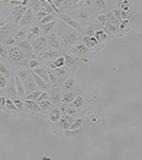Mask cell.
Instances as JSON below:
<instances>
[{
    "mask_svg": "<svg viewBox=\"0 0 142 160\" xmlns=\"http://www.w3.org/2000/svg\"><path fill=\"white\" fill-rule=\"evenodd\" d=\"M55 30L57 36H58V41H60V46H61V51H67L68 48L74 46L77 43H81V39H83V33L79 32V30L73 29V28L64 25V23H60L58 29H54Z\"/></svg>",
    "mask_w": 142,
    "mask_h": 160,
    "instance_id": "6da1fadb",
    "label": "cell"
},
{
    "mask_svg": "<svg viewBox=\"0 0 142 160\" xmlns=\"http://www.w3.org/2000/svg\"><path fill=\"white\" fill-rule=\"evenodd\" d=\"M15 26L10 9H8L4 4H0V41L8 36H15Z\"/></svg>",
    "mask_w": 142,
    "mask_h": 160,
    "instance_id": "7a4b0ae2",
    "label": "cell"
},
{
    "mask_svg": "<svg viewBox=\"0 0 142 160\" xmlns=\"http://www.w3.org/2000/svg\"><path fill=\"white\" fill-rule=\"evenodd\" d=\"M67 15H70L74 20H77V22L83 26V29H84L86 26L91 25V19H93L94 13L90 10V8H84V9L80 8V9H75V10L67 13Z\"/></svg>",
    "mask_w": 142,
    "mask_h": 160,
    "instance_id": "3957f363",
    "label": "cell"
},
{
    "mask_svg": "<svg viewBox=\"0 0 142 160\" xmlns=\"http://www.w3.org/2000/svg\"><path fill=\"white\" fill-rule=\"evenodd\" d=\"M8 61L13 65L15 68H26L28 65V58H25V55L22 53V51L16 46H12L9 48V52H8Z\"/></svg>",
    "mask_w": 142,
    "mask_h": 160,
    "instance_id": "277c9868",
    "label": "cell"
},
{
    "mask_svg": "<svg viewBox=\"0 0 142 160\" xmlns=\"http://www.w3.org/2000/svg\"><path fill=\"white\" fill-rule=\"evenodd\" d=\"M63 56H64V65L70 69L71 74H75L77 68L81 65L83 62H86L84 58H80V56H74L71 53H67V52H63Z\"/></svg>",
    "mask_w": 142,
    "mask_h": 160,
    "instance_id": "5b68a950",
    "label": "cell"
},
{
    "mask_svg": "<svg viewBox=\"0 0 142 160\" xmlns=\"http://www.w3.org/2000/svg\"><path fill=\"white\" fill-rule=\"evenodd\" d=\"M58 20H60L61 23H64V25H67V26H70V28H73V29L81 32V33H83V30H84L81 25H80L77 20H74L70 15H67V13H58Z\"/></svg>",
    "mask_w": 142,
    "mask_h": 160,
    "instance_id": "8992f818",
    "label": "cell"
},
{
    "mask_svg": "<svg viewBox=\"0 0 142 160\" xmlns=\"http://www.w3.org/2000/svg\"><path fill=\"white\" fill-rule=\"evenodd\" d=\"M38 23H39V22H38L36 18H35L32 9L28 8L26 12H25V15H23L22 19H20L19 25H20L22 28H30V26H34V25H38Z\"/></svg>",
    "mask_w": 142,
    "mask_h": 160,
    "instance_id": "52a82bcc",
    "label": "cell"
},
{
    "mask_svg": "<svg viewBox=\"0 0 142 160\" xmlns=\"http://www.w3.org/2000/svg\"><path fill=\"white\" fill-rule=\"evenodd\" d=\"M30 45H32V49H34L35 55H41L44 51H46V45H48V42H46V38L45 36H36L35 38V41Z\"/></svg>",
    "mask_w": 142,
    "mask_h": 160,
    "instance_id": "ba28073f",
    "label": "cell"
},
{
    "mask_svg": "<svg viewBox=\"0 0 142 160\" xmlns=\"http://www.w3.org/2000/svg\"><path fill=\"white\" fill-rule=\"evenodd\" d=\"M63 55V51H58V49H46V51H44V52L39 55V62H51V61L57 59L58 56Z\"/></svg>",
    "mask_w": 142,
    "mask_h": 160,
    "instance_id": "9c48e42d",
    "label": "cell"
},
{
    "mask_svg": "<svg viewBox=\"0 0 142 160\" xmlns=\"http://www.w3.org/2000/svg\"><path fill=\"white\" fill-rule=\"evenodd\" d=\"M64 52H67V53H71V55H74V56H80V58H84V56L89 55V48H87L86 45H83V43H77L74 45V46H71V48H68L67 51H64Z\"/></svg>",
    "mask_w": 142,
    "mask_h": 160,
    "instance_id": "30bf717a",
    "label": "cell"
},
{
    "mask_svg": "<svg viewBox=\"0 0 142 160\" xmlns=\"http://www.w3.org/2000/svg\"><path fill=\"white\" fill-rule=\"evenodd\" d=\"M80 8H83V0H64L60 13H70Z\"/></svg>",
    "mask_w": 142,
    "mask_h": 160,
    "instance_id": "8fae6325",
    "label": "cell"
},
{
    "mask_svg": "<svg viewBox=\"0 0 142 160\" xmlns=\"http://www.w3.org/2000/svg\"><path fill=\"white\" fill-rule=\"evenodd\" d=\"M81 43L86 45L87 48H89V51H93V52H96V51H100V49L103 48V45L99 43L97 39H96L94 36H86V35H83Z\"/></svg>",
    "mask_w": 142,
    "mask_h": 160,
    "instance_id": "7c38bea8",
    "label": "cell"
},
{
    "mask_svg": "<svg viewBox=\"0 0 142 160\" xmlns=\"http://www.w3.org/2000/svg\"><path fill=\"white\" fill-rule=\"evenodd\" d=\"M18 48L22 51V53L25 55V58H28V59L36 58V55L34 53V49H32V45H30L28 41H19L18 42Z\"/></svg>",
    "mask_w": 142,
    "mask_h": 160,
    "instance_id": "4fadbf2b",
    "label": "cell"
},
{
    "mask_svg": "<svg viewBox=\"0 0 142 160\" xmlns=\"http://www.w3.org/2000/svg\"><path fill=\"white\" fill-rule=\"evenodd\" d=\"M28 6H10V12H12V19H13V22L15 25H19L20 22V19L22 16L25 15V12H26Z\"/></svg>",
    "mask_w": 142,
    "mask_h": 160,
    "instance_id": "5bb4252c",
    "label": "cell"
},
{
    "mask_svg": "<svg viewBox=\"0 0 142 160\" xmlns=\"http://www.w3.org/2000/svg\"><path fill=\"white\" fill-rule=\"evenodd\" d=\"M75 88H79V85H77V81H75L74 74L68 75L67 79L60 85V89L63 91V92H67V91H71V89H75Z\"/></svg>",
    "mask_w": 142,
    "mask_h": 160,
    "instance_id": "9a60e30c",
    "label": "cell"
},
{
    "mask_svg": "<svg viewBox=\"0 0 142 160\" xmlns=\"http://www.w3.org/2000/svg\"><path fill=\"white\" fill-rule=\"evenodd\" d=\"M61 97H63V91L60 89V87H51L48 91V100L52 102L54 105L60 104L61 102Z\"/></svg>",
    "mask_w": 142,
    "mask_h": 160,
    "instance_id": "2e32d148",
    "label": "cell"
},
{
    "mask_svg": "<svg viewBox=\"0 0 142 160\" xmlns=\"http://www.w3.org/2000/svg\"><path fill=\"white\" fill-rule=\"evenodd\" d=\"M52 69H54V72L57 74V78H58V87H60L61 84L67 79L68 75H71L70 69H68L65 65H64V67H58V68H52Z\"/></svg>",
    "mask_w": 142,
    "mask_h": 160,
    "instance_id": "e0dca14e",
    "label": "cell"
},
{
    "mask_svg": "<svg viewBox=\"0 0 142 160\" xmlns=\"http://www.w3.org/2000/svg\"><path fill=\"white\" fill-rule=\"evenodd\" d=\"M23 105H25V111L30 112V114H41V108H39V105H38L36 101L34 100H23Z\"/></svg>",
    "mask_w": 142,
    "mask_h": 160,
    "instance_id": "ac0fdd59",
    "label": "cell"
},
{
    "mask_svg": "<svg viewBox=\"0 0 142 160\" xmlns=\"http://www.w3.org/2000/svg\"><path fill=\"white\" fill-rule=\"evenodd\" d=\"M79 94H81V89L80 88H75V89H71V91H67V92H63L61 102H64V104H70L71 101L74 100Z\"/></svg>",
    "mask_w": 142,
    "mask_h": 160,
    "instance_id": "d6986e66",
    "label": "cell"
},
{
    "mask_svg": "<svg viewBox=\"0 0 142 160\" xmlns=\"http://www.w3.org/2000/svg\"><path fill=\"white\" fill-rule=\"evenodd\" d=\"M46 42H48V45H49V46H51V48H54V49H58V51H61L60 41H58V36H57L55 30H52V32H49V33L46 35Z\"/></svg>",
    "mask_w": 142,
    "mask_h": 160,
    "instance_id": "ffe728a7",
    "label": "cell"
},
{
    "mask_svg": "<svg viewBox=\"0 0 142 160\" xmlns=\"http://www.w3.org/2000/svg\"><path fill=\"white\" fill-rule=\"evenodd\" d=\"M15 87H16V97L25 100L26 98V92H25V88H23V82L16 75H15Z\"/></svg>",
    "mask_w": 142,
    "mask_h": 160,
    "instance_id": "44dd1931",
    "label": "cell"
},
{
    "mask_svg": "<svg viewBox=\"0 0 142 160\" xmlns=\"http://www.w3.org/2000/svg\"><path fill=\"white\" fill-rule=\"evenodd\" d=\"M22 82H23V88H25L26 95H28V94H30V92H34V91H36V89H39L36 87V84H35L34 78H32V75H30L29 78L25 79V81H22Z\"/></svg>",
    "mask_w": 142,
    "mask_h": 160,
    "instance_id": "7402d4cb",
    "label": "cell"
},
{
    "mask_svg": "<svg viewBox=\"0 0 142 160\" xmlns=\"http://www.w3.org/2000/svg\"><path fill=\"white\" fill-rule=\"evenodd\" d=\"M32 78H34V81H35V84H36V87L41 91H49V88H51V85H49V82H46V81H44V79L41 78V77H38L36 74H34L32 72Z\"/></svg>",
    "mask_w": 142,
    "mask_h": 160,
    "instance_id": "603a6c76",
    "label": "cell"
},
{
    "mask_svg": "<svg viewBox=\"0 0 142 160\" xmlns=\"http://www.w3.org/2000/svg\"><path fill=\"white\" fill-rule=\"evenodd\" d=\"M93 36L96 38V39H97V42H99V43H101V45H105L106 42L110 39V36H109L107 33H105V30H103V29H97V28H96V30H94Z\"/></svg>",
    "mask_w": 142,
    "mask_h": 160,
    "instance_id": "cb8c5ba5",
    "label": "cell"
},
{
    "mask_svg": "<svg viewBox=\"0 0 142 160\" xmlns=\"http://www.w3.org/2000/svg\"><path fill=\"white\" fill-rule=\"evenodd\" d=\"M101 29L105 30V33H107L110 38L115 36V35H119L117 25H113V23H107V22H106L105 25H103V28H101Z\"/></svg>",
    "mask_w": 142,
    "mask_h": 160,
    "instance_id": "d4e9b609",
    "label": "cell"
},
{
    "mask_svg": "<svg viewBox=\"0 0 142 160\" xmlns=\"http://www.w3.org/2000/svg\"><path fill=\"white\" fill-rule=\"evenodd\" d=\"M46 114H48V120L52 124L57 123V121L61 118V116H63V114H61V111H60V108H57V107H52L48 112H46Z\"/></svg>",
    "mask_w": 142,
    "mask_h": 160,
    "instance_id": "484cf974",
    "label": "cell"
},
{
    "mask_svg": "<svg viewBox=\"0 0 142 160\" xmlns=\"http://www.w3.org/2000/svg\"><path fill=\"white\" fill-rule=\"evenodd\" d=\"M39 26H41V36L46 38V35H48L49 32H52V30L57 28V20L49 22V23H45V25H39Z\"/></svg>",
    "mask_w": 142,
    "mask_h": 160,
    "instance_id": "4316f807",
    "label": "cell"
},
{
    "mask_svg": "<svg viewBox=\"0 0 142 160\" xmlns=\"http://www.w3.org/2000/svg\"><path fill=\"white\" fill-rule=\"evenodd\" d=\"M93 9L96 10V15H99V13H106V12H107L106 2H105V0H94Z\"/></svg>",
    "mask_w": 142,
    "mask_h": 160,
    "instance_id": "83f0119b",
    "label": "cell"
},
{
    "mask_svg": "<svg viewBox=\"0 0 142 160\" xmlns=\"http://www.w3.org/2000/svg\"><path fill=\"white\" fill-rule=\"evenodd\" d=\"M117 29H119V35H125L126 32H129V30H131V22H129V20L122 19V20L117 23Z\"/></svg>",
    "mask_w": 142,
    "mask_h": 160,
    "instance_id": "f1b7e54d",
    "label": "cell"
},
{
    "mask_svg": "<svg viewBox=\"0 0 142 160\" xmlns=\"http://www.w3.org/2000/svg\"><path fill=\"white\" fill-rule=\"evenodd\" d=\"M84 102H86L84 95H83V94H79V95H77V97H75L74 100L70 102V105H71V107H74V108H83Z\"/></svg>",
    "mask_w": 142,
    "mask_h": 160,
    "instance_id": "f546056e",
    "label": "cell"
},
{
    "mask_svg": "<svg viewBox=\"0 0 142 160\" xmlns=\"http://www.w3.org/2000/svg\"><path fill=\"white\" fill-rule=\"evenodd\" d=\"M28 30H29V28H19L18 30L15 32V39L16 41H26V35H28Z\"/></svg>",
    "mask_w": 142,
    "mask_h": 160,
    "instance_id": "4dcf8cb0",
    "label": "cell"
},
{
    "mask_svg": "<svg viewBox=\"0 0 142 160\" xmlns=\"http://www.w3.org/2000/svg\"><path fill=\"white\" fill-rule=\"evenodd\" d=\"M30 74H32V72H30V69H28V68L26 69H25V68H18V69L15 71V75L16 77H19L22 81H25L26 78H29Z\"/></svg>",
    "mask_w": 142,
    "mask_h": 160,
    "instance_id": "1f68e13d",
    "label": "cell"
},
{
    "mask_svg": "<svg viewBox=\"0 0 142 160\" xmlns=\"http://www.w3.org/2000/svg\"><path fill=\"white\" fill-rule=\"evenodd\" d=\"M46 71H48V81L51 87H58V78H57V74L54 72V69L46 67Z\"/></svg>",
    "mask_w": 142,
    "mask_h": 160,
    "instance_id": "d6a6232c",
    "label": "cell"
},
{
    "mask_svg": "<svg viewBox=\"0 0 142 160\" xmlns=\"http://www.w3.org/2000/svg\"><path fill=\"white\" fill-rule=\"evenodd\" d=\"M4 111L18 112V114H19L18 108H16V105H15V102H13V100H12V98H6V100H4Z\"/></svg>",
    "mask_w": 142,
    "mask_h": 160,
    "instance_id": "836d02e7",
    "label": "cell"
},
{
    "mask_svg": "<svg viewBox=\"0 0 142 160\" xmlns=\"http://www.w3.org/2000/svg\"><path fill=\"white\" fill-rule=\"evenodd\" d=\"M38 105H39V108H41L42 112H48L49 110L54 107V104L48 100V98H46V100H44V101H38Z\"/></svg>",
    "mask_w": 142,
    "mask_h": 160,
    "instance_id": "e575fe53",
    "label": "cell"
},
{
    "mask_svg": "<svg viewBox=\"0 0 142 160\" xmlns=\"http://www.w3.org/2000/svg\"><path fill=\"white\" fill-rule=\"evenodd\" d=\"M54 20H58V15H57V13H49V15L44 16V18L39 20V25H45V23L54 22Z\"/></svg>",
    "mask_w": 142,
    "mask_h": 160,
    "instance_id": "d590c367",
    "label": "cell"
},
{
    "mask_svg": "<svg viewBox=\"0 0 142 160\" xmlns=\"http://www.w3.org/2000/svg\"><path fill=\"white\" fill-rule=\"evenodd\" d=\"M0 42H2V43H3L8 49L12 48V46H16V45H18V41L15 39V36H8V38H4L3 41H0Z\"/></svg>",
    "mask_w": 142,
    "mask_h": 160,
    "instance_id": "8d00e7d4",
    "label": "cell"
},
{
    "mask_svg": "<svg viewBox=\"0 0 142 160\" xmlns=\"http://www.w3.org/2000/svg\"><path fill=\"white\" fill-rule=\"evenodd\" d=\"M12 100H13V102H15V105H16V108H18L19 114H22V112L25 111V105H23V100H22V98H19V97H13Z\"/></svg>",
    "mask_w": 142,
    "mask_h": 160,
    "instance_id": "74e56055",
    "label": "cell"
},
{
    "mask_svg": "<svg viewBox=\"0 0 142 160\" xmlns=\"http://www.w3.org/2000/svg\"><path fill=\"white\" fill-rule=\"evenodd\" d=\"M8 92L6 94H9V97L10 98H13V97H16V87H15V78H13V81H10V82H8Z\"/></svg>",
    "mask_w": 142,
    "mask_h": 160,
    "instance_id": "f35d334b",
    "label": "cell"
},
{
    "mask_svg": "<svg viewBox=\"0 0 142 160\" xmlns=\"http://www.w3.org/2000/svg\"><path fill=\"white\" fill-rule=\"evenodd\" d=\"M120 18L125 19V20H129V22H134L135 20V16L129 10H120Z\"/></svg>",
    "mask_w": 142,
    "mask_h": 160,
    "instance_id": "ab89813d",
    "label": "cell"
},
{
    "mask_svg": "<svg viewBox=\"0 0 142 160\" xmlns=\"http://www.w3.org/2000/svg\"><path fill=\"white\" fill-rule=\"evenodd\" d=\"M94 30H96V25H94V23H91V25H89V26L84 28V30H83V35H86V36H93V35H94Z\"/></svg>",
    "mask_w": 142,
    "mask_h": 160,
    "instance_id": "60d3db41",
    "label": "cell"
},
{
    "mask_svg": "<svg viewBox=\"0 0 142 160\" xmlns=\"http://www.w3.org/2000/svg\"><path fill=\"white\" fill-rule=\"evenodd\" d=\"M79 134H80V128H77V130H65L63 134V137L71 138V137H77Z\"/></svg>",
    "mask_w": 142,
    "mask_h": 160,
    "instance_id": "b9f144b4",
    "label": "cell"
},
{
    "mask_svg": "<svg viewBox=\"0 0 142 160\" xmlns=\"http://www.w3.org/2000/svg\"><path fill=\"white\" fill-rule=\"evenodd\" d=\"M41 65V62L38 59H35V58H32V59H29L28 61V65H26V68L28 69H34V68H36V67H39Z\"/></svg>",
    "mask_w": 142,
    "mask_h": 160,
    "instance_id": "7bdbcfd3",
    "label": "cell"
},
{
    "mask_svg": "<svg viewBox=\"0 0 142 160\" xmlns=\"http://www.w3.org/2000/svg\"><path fill=\"white\" fill-rule=\"evenodd\" d=\"M0 74L2 75H4L6 78H8L9 75H10V72H9V68H8V65L6 63H3L2 61H0Z\"/></svg>",
    "mask_w": 142,
    "mask_h": 160,
    "instance_id": "ee69618b",
    "label": "cell"
},
{
    "mask_svg": "<svg viewBox=\"0 0 142 160\" xmlns=\"http://www.w3.org/2000/svg\"><path fill=\"white\" fill-rule=\"evenodd\" d=\"M29 32L30 33H34L35 36H41V26H39V23H38V25H34V26H30Z\"/></svg>",
    "mask_w": 142,
    "mask_h": 160,
    "instance_id": "f6af8a7d",
    "label": "cell"
},
{
    "mask_svg": "<svg viewBox=\"0 0 142 160\" xmlns=\"http://www.w3.org/2000/svg\"><path fill=\"white\" fill-rule=\"evenodd\" d=\"M8 52L9 49L0 42V56H2V59H8Z\"/></svg>",
    "mask_w": 142,
    "mask_h": 160,
    "instance_id": "bcb514c9",
    "label": "cell"
},
{
    "mask_svg": "<svg viewBox=\"0 0 142 160\" xmlns=\"http://www.w3.org/2000/svg\"><path fill=\"white\" fill-rule=\"evenodd\" d=\"M41 92H42L41 89H36V91H34V92L28 94V95H26V100H34V101H36V98L39 97V94H41Z\"/></svg>",
    "mask_w": 142,
    "mask_h": 160,
    "instance_id": "7dc6e473",
    "label": "cell"
},
{
    "mask_svg": "<svg viewBox=\"0 0 142 160\" xmlns=\"http://www.w3.org/2000/svg\"><path fill=\"white\" fill-rule=\"evenodd\" d=\"M6 85H8V78H6L4 75L0 74V88H2V89L6 88Z\"/></svg>",
    "mask_w": 142,
    "mask_h": 160,
    "instance_id": "c3c4849f",
    "label": "cell"
},
{
    "mask_svg": "<svg viewBox=\"0 0 142 160\" xmlns=\"http://www.w3.org/2000/svg\"><path fill=\"white\" fill-rule=\"evenodd\" d=\"M106 6H107V10H112L116 8V0H105Z\"/></svg>",
    "mask_w": 142,
    "mask_h": 160,
    "instance_id": "681fc988",
    "label": "cell"
},
{
    "mask_svg": "<svg viewBox=\"0 0 142 160\" xmlns=\"http://www.w3.org/2000/svg\"><path fill=\"white\" fill-rule=\"evenodd\" d=\"M64 3V0H52V4H54V8H57L58 10H60V8L63 6Z\"/></svg>",
    "mask_w": 142,
    "mask_h": 160,
    "instance_id": "f907efd6",
    "label": "cell"
},
{
    "mask_svg": "<svg viewBox=\"0 0 142 160\" xmlns=\"http://www.w3.org/2000/svg\"><path fill=\"white\" fill-rule=\"evenodd\" d=\"M83 6L84 8H91L93 6V0H83Z\"/></svg>",
    "mask_w": 142,
    "mask_h": 160,
    "instance_id": "816d5d0a",
    "label": "cell"
},
{
    "mask_svg": "<svg viewBox=\"0 0 142 160\" xmlns=\"http://www.w3.org/2000/svg\"><path fill=\"white\" fill-rule=\"evenodd\" d=\"M4 100H6V97L0 95V111H4Z\"/></svg>",
    "mask_w": 142,
    "mask_h": 160,
    "instance_id": "f5cc1de1",
    "label": "cell"
},
{
    "mask_svg": "<svg viewBox=\"0 0 142 160\" xmlns=\"http://www.w3.org/2000/svg\"><path fill=\"white\" fill-rule=\"evenodd\" d=\"M3 94H4V92H3V89L0 88V95H3Z\"/></svg>",
    "mask_w": 142,
    "mask_h": 160,
    "instance_id": "db71d44e",
    "label": "cell"
},
{
    "mask_svg": "<svg viewBox=\"0 0 142 160\" xmlns=\"http://www.w3.org/2000/svg\"><path fill=\"white\" fill-rule=\"evenodd\" d=\"M0 61H2V56H0Z\"/></svg>",
    "mask_w": 142,
    "mask_h": 160,
    "instance_id": "11a10c76",
    "label": "cell"
},
{
    "mask_svg": "<svg viewBox=\"0 0 142 160\" xmlns=\"http://www.w3.org/2000/svg\"><path fill=\"white\" fill-rule=\"evenodd\" d=\"M19 2H22V0H19Z\"/></svg>",
    "mask_w": 142,
    "mask_h": 160,
    "instance_id": "9f6ffc18",
    "label": "cell"
},
{
    "mask_svg": "<svg viewBox=\"0 0 142 160\" xmlns=\"http://www.w3.org/2000/svg\"><path fill=\"white\" fill-rule=\"evenodd\" d=\"M0 4H2V3H0Z\"/></svg>",
    "mask_w": 142,
    "mask_h": 160,
    "instance_id": "6f0895ef",
    "label": "cell"
}]
</instances>
